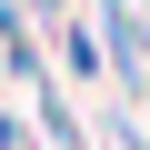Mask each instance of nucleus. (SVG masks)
<instances>
[{
	"mask_svg": "<svg viewBox=\"0 0 150 150\" xmlns=\"http://www.w3.org/2000/svg\"><path fill=\"white\" fill-rule=\"evenodd\" d=\"M0 150H30V140H20V120H0Z\"/></svg>",
	"mask_w": 150,
	"mask_h": 150,
	"instance_id": "nucleus-1",
	"label": "nucleus"
}]
</instances>
